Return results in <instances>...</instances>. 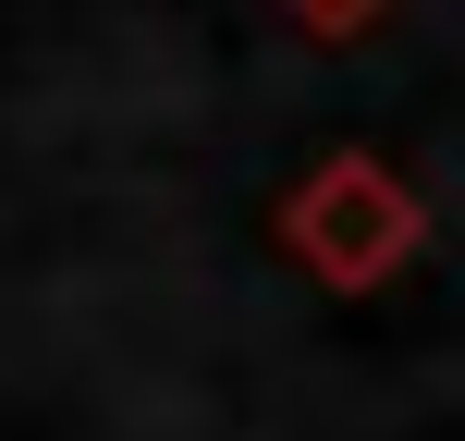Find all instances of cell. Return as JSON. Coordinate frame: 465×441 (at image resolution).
Instances as JSON below:
<instances>
[{"instance_id":"cell-1","label":"cell","mask_w":465,"mask_h":441,"mask_svg":"<svg viewBox=\"0 0 465 441\" xmlns=\"http://www.w3.org/2000/svg\"><path fill=\"white\" fill-rule=\"evenodd\" d=\"M294 13H306V25H319V37H355V25H368V13H380V0H294Z\"/></svg>"}]
</instances>
